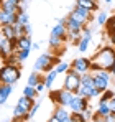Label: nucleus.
<instances>
[{"mask_svg":"<svg viewBox=\"0 0 115 122\" xmlns=\"http://www.w3.org/2000/svg\"><path fill=\"white\" fill-rule=\"evenodd\" d=\"M46 122H61V121H59V119H58L56 116L53 114V116H51V117H49V119H48V121H46Z\"/></svg>","mask_w":115,"mask_h":122,"instance_id":"obj_38","label":"nucleus"},{"mask_svg":"<svg viewBox=\"0 0 115 122\" xmlns=\"http://www.w3.org/2000/svg\"><path fill=\"white\" fill-rule=\"evenodd\" d=\"M64 25H66V30H67V31H82V28H84L79 21L72 20L71 17L64 18Z\"/></svg>","mask_w":115,"mask_h":122,"instance_id":"obj_17","label":"nucleus"},{"mask_svg":"<svg viewBox=\"0 0 115 122\" xmlns=\"http://www.w3.org/2000/svg\"><path fill=\"white\" fill-rule=\"evenodd\" d=\"M104 122H115V114H114V112L107 114V116L104 117Z\"/></svg>","mask_w":115,"mask_h":122,"instance_id":"obj_34","label":"nucleus"},{"mask_svg":"<svg viewBox=\"0 0 115 122\" xmlns=\"http://www.w3.org/2000/svg\"><path fill=\"white\" fill-rule=\"evenodd\" d=\"M25 50L28 51L33 50V40L28 35H21L15 40V51H25Z\"/></svg>","mask_w":115,"mask_h":122,"instance_id":"obj_13","label":"nucleus"},{"mask_svg":"<svg viewBox=\"0 0 115 122\" xmlns=\"http://www.w3.org/2000/svg\"><path fill=\"white\" fill-rule=\"evenodd\" d=\"M109 106H110V112H114V114H115V96L109 101Z\"/></svg>","mask_w":115,"mask_h":122,"instance_id":"obj_36","label":"nucleus"},{"mask_svg":"<svg viewBox=\"0 0 115 122\" xmlns=\"http://www.w3.org/2000/svg\"><path fill=\"white\" fill-rule=\"evenodd\" d=\"M58 63H59V56L56 55H49V53H41L36 61H35V64H33V68H35V71H41V73H48V71H51V69H54V66H56Z\"/></svg>","mask_w":115,"mask_h":122,"instance_id":"obj_3","label":"nucleus"},{"mask_svg":"<svg viewBox=\"0 0 115 122\" xmlns=\"http://www.w3.org/2000/svg\"><path fill=\"white\" fill-rule=\"evenodd\" d=\"M12 91H13V86L12 84H2L0 82V106H3L5 102L8 101Z\"/></svg>","mask_w":115,"mask_h":122,"instance_id":"obj_16","label":"nucleus"},{"mask_svg":"<svg viewBox=\"0 0 115 122\" xmlns=\"http://www.w3.org/2000/svg\"><path fill=\"white\" fill-rule=\"evenodd\" d=\"M69 68H71V64H67V63H58V64H56L58 74H61V73H66Z\"/></svg>","mask_w":115,"mask_h":122,"instance_id":"obj_29","label":"nucleus"},{"mask_svg":"<svg viewBox=\"0 0 115 122\" xmlns=\"http://www.w3.org/2000/svg\"><path fill=\"white\" fill-rule=\"evenodd\" d=\"M13 53H15V40H8L5 36H0V58L5 61Z\"/></svg>","mask_w":115,"mask_h":122,"instance_id":"obj_11","label":"nucleus"},{"mask_svg":"<svg viewBox=\"0 0 115 122\" xmlns=\"http://www.w3.org/2000/svg\"><path fill=\"white\" fill-rule=\"evenodd\" d=\"M67 38V30H66V25H64V18L59 21L58 25L53 26L51 30V35H49V45L53 48H58V46H62V43Z\"/></svg>","mask_w":115,"mask_h":122,"instance_id":"obj_4","label":"nucleus"},{"mask_svg":"<svg viewBox=\"0 0 115 122\" xmlns=\"http://www.w3.org/2000/svg\"><path fill=\"white\" fill-rule=\"evenodd\" d=\"M67 109H69L71 112H86V111L89 109V99L74 94V97H72V101H71V104H69Z\"/></svg>","mask_w":115,"mask_h":122,"instance_id":"obj_12","label":"nucleus"},{"mask_svg":"<svg viewBox=\"0 0 115 122\" xmlns=\"http://www.w3.org/2000/svg\"><path fill=\"white\" fill-rule=\"evenodd\" d=\"M114 31H115V30H114Z\"/></svg>","mask_w":115,"mask_h":122,"instance_id":"obj_43","label":"nucleus"},{"mask_svg":"<svg viewBox=\"0 0 115 122\" xmlns=\"http://www.w3.org/2000/svg\"><path fill=\"white\" fill-rule=\"evenodd\" d=\"M107 13H99V17H97V23L100 25V26H105V23H107Z\"/></svg>","mask_w":115,"mask_h":122,"instance_id":"obj_31","label":"nucleus"},{"mask_svg":"<svg viewBox=\"0 0 115 122\" xmlns=\"http://www.w3.org/2000/svg\"><path fill=\"white\" fill-rule=\"evenodd\" d=\"M17 53V56H18V60L23 63L25 60H28V56H30V53L31 51H28V50H25V51H15Z\"/></svg>","mask_w":115,"mask_h":122,"instance_id":"obj_30","label":"nucleus"},{"mask_svg":"<svg viewBox=\"0 0 115 122\" xmlns=\"http://www.w3.org/2000/svg\"><path fill=\"white\" fill-rule=\"evenodd\" d=\"M17 21H18L20 25H28V23H30V17H28V13L23 10V7L20 8L18 15H17Z\"/></svg>","mask_w":115,"mask_h":122,"instance_id":"obj_24","label":"nucleus"},{"mask_svg":"<svg viewBox=\"0 0 115 122\" xmlns=\"http://www.w3.org/2000/svg\"><path fill=\"white\" fill-rule=\"evenodd\" d=\"M53 114H54L61 122L64 121L66 117H69V116H71V112L67 111V107H62V106H56V109H54V112H53Z\"/></svg>","mask_w":115,"mask_h":122,"instance_id":"obj_21","label":"nucleus"},{"mask_svg":"<svg viewBox=\"0 0 115 122\" xmlns=\"http://www.w3.org/2000/svg\"><path fill=\"white\" fill-rule=\"evenodd\" d=\"M17 15L18 13H12V12H7V10H2L0 8V26L13 25L17 21Z\"/></svg>","mask_w":115,"mask_h":122,"instance_id":"obj_15","label":"nucleus"},{"mask_svg":"<svg viewBox=\"0 0 115 122\" xmlns=\"http://www.w3.org/2000/svg\"><path fill=\"white\" fill-rule=\"evenodd\" d=\"M109 38H110V43L115 46V31H110V33H109Z\"/></svg>","mask_w":115,"mask_h":122,"instance_id":"obj_37","label":"nucleus"},{"mask_svg":"<svg viewBox=\"0 0 115 122\" xmlns=\"http://www.w3.org/2000/svg\"><path fill=\"white\" fill-rule=\"evenodd\" d=\"M97 114H100L102 117H105L107 114H110V106H109V101H100L99 106H97Z\"/></svg>","mask_w":115,"mask_h":122,"instance_id":"obj_22","label":"nucleus"},{"mask_svg":"<svg viewBox=\"0 0 115 122\" xmlns=\"http://www.w3.org/2000/svg\"><path fill=\"white\" fill-rule=\"evenodd\" d=\"M8 2H12V3H13V5H21V0H8Z\"/></svg>","mask_w":115,"mask_h":122,"instance_id":"obj_40","label":"nucleus"},{"mask_svg":"<svg viewBox=\"0 0 115 122\" xmlns=\"http://www.w3.org/2000/svg\"><path fill=\"white\" fill-rule=\"evenodd\" d=\"M21 76V68L15 64H5L0 66V82L2 84H15Z\"/></svg>","mask_w":115,"mask_h":122,"instance_id":"obj_2","label":"nucleus"},{"mask_svg":"<svg viewBox=\"0 0 115 122\" xmlns=\"http://www.w3.org/2000/svg\"><path fill=\"white\" fill-rule=\"evenodd\" d=\"M38 109H39V104H38V102H35L33 107H31V111H30V117H35V114L38 112Z\"/></svg>","mask_w":115,"mask_h":122,"instance_id":"obj_33","label":"nucleus"},{"mask_svg":"<svg viewBox=\"0 0 115 122\" xmlns=\"http://www.w3.org/2000/svg\"><path fill=\"white\" fill-rule=\"evenodd\" d=\"M62 122H72V119H71V116H69V117H66V119H64Z\"/></svg>","mask_w":115,"mask_h":122,"instance_id":"obj_41","label":"nucleus"},{"mask_svg":"<svg viewBox=\"0 0 115 122\" xmlns=\"http://www.w3.org/2000/svg\"><path fill=\"white\" fill-rule=\"evenodd\" d=\"M23 31H25V35H28V36H31V31H33V28H31V25L28 23V25H25L23 26Z\"/></svg>","mask_w":115,"mask_h":122,"instance_id":"obj_35","label":"nucleus"},{"mask_svg":"<svg viewBox=\"0 0 115 122\" xmlns=\"http://www.w3.org/2000/svg\"><path fill=\"white\" fill-rule=\"evenodd\" d=\"M35 89H36V91H38V92H43V91H44V89H46V86H44V79H43V81H39L38 84H36V86H35Z\"/></svg>","mask_w":115,"mask_h":122,"instance_id":"obj_32","label":"nucleus"},{"mask_svg":"<svg viewBox=\"0 0 115 122\" xmlns=\"http://www.w3.org/2000/svg\"><path fill=\"white\" fill-rule=\"evenodd\" d=\"M71 68L82 76V74H86V73H91V69H92V61H91V58L81 56V58H76V60L71 63Z\"/></svg>","mask_w":115,"mask_h":122,"instance_id":"obj_10","label":"nucleus"},{"mask_svg":"<svg viewBox=\"0 0 115 122\" xmlns=\"http://www.w3.org/2000/svg\"><path fill=\"white\" fill-rule=\"evenodd\" d=\"M62 86H64L67 91H71L72 94H76L77 89H79V86H81V74H79L77 71H74L72 68H69V69L66 71Z\"/></svg>","mask_w":115,"mask_h":122,"instance_id":"obj_7","label":"nucleus"},{"mask_svg":"<svg viewBox=\"0 0 115 122\" xmlns=\"http://www.w3.org/2000/svg\"><path fill=\"white\" fill-rule=\"evenodd\" d=\"M69 17L72 18V20L79 21L82 26H86L89 21L92 20V12L91 10H87V8H82V7H74V10L69 13Z\"/></svg>","mask_w":115,"mask_h":122,"instance_id":"obj_9","label":"nucleus"},{"mask_svg":"<svg viewBox=\"0 0 115 122\" xmlns=\"http://www.w3.org/2000/svg\"><path fill=\"white\" fill-rule=\"evenodd\" d=\"M91 74L94 76V82H96V87L104 92L105 89H109L110 86V73L107 69H91Z\"/></svg>","mask_w":115,"mask_h":122,"instance_id":"obj_6","label":"nucleus"},{"mask_svg":"<svg viewBox=\"0 0 115 122\" xmlns=\"http://www.w3.org/2000/svg\"><path fill=\"white\" fill-rule=\"evenodd\" d=\"M43 79H44V78L39 74L38 71H33V73L30 74V78H28V86H33V87H35V86H36L39 81H43Z\"/></svg>","mask_w":115,"mask_h":122,"instance_id":"obj_23","label":"nucleus"},{"mask_svg":"<svg viewBox=\"0 0 115 122\" xmlns=\"http://www.w3.org/2000/svg\"><path fill=\"white\" fill-rule=\"evenodd\" d=\"M109 73H110L112 76H115V63L112 64V66H110V69H109Z\"/></svg>","mask_w":115,"mask_h":122,"instance_id":"obj_39","label":"nucleus"},{"mask_svg":"<svg viewBox=\"0 0 115 122\" xmlns=\"http://www.w3.org/2000/svg\"><path fill=\"white\" fill-rule=\"evenodd\" d=\"M0 33H2V36H5V38H8V40H17V38H18V36H17V31H15V28H13V25H5V26H2Z\"/></svg>","mask_w":115,"mask_h":122,"instance_id":"obj_18","label":"nucleus"},{"mask_svg":"<svg viewBox=\"0 0 115 122\" xmlns=\"http://www.w3.org/2000/svg\"><path fill=\"white\" fill-rule=\"evenodd\" d=\"M39 92L33 87V86H25V89H23V96H26V97H30V99H36V96H38Z\"/></svg>","mask_w":115,"mask_h":122,"instance_id":"obj_25","label":"nucleus"},{"mask_svg":"<svg viewBox=\"0 0 115 122\" xmlns=\"http://www.w3.org/2000/svg\"><path fill=\"white\" fill-rule=\"evenodd\" d=\"M104 2H105V3H110V2H112V0H104Z\"/></svg>","mask_w":115,"mask_h":122,"instance_id":"obj_42","label":"nucleus"},{"mask_svg":"<svg viewBox=\"0 0 115 122\" xmlns=\"http://www.w3.org/2000/svg\"><path fill=\"white\" fill-rule=\"evenodd\" d=\"M76 5L77 7H82V8H87L91 12H94V10L99 8L97 0H76Z\"/></svg>","mask_w":115,"mask_h":122,"instance_id":"obj_19","label":"nucleus"},{"mask_svg":"<svg viewBox=\"0 0 115 122\" xmlns=\"http://www.w3.org/2000/svg\"><path fill=\"white\" fill-rule=\"evenodd\" d=\"M56 78H58L56 68L46 73V76H44V86H46V89H51V87H53V82L56 81Z\"/></svg>","mask_w":115,"mask_h":122,"instance_id":"obj_20","label":"nucleus"},{"mask_svg":"<svg viewBox=\"0 0 115 122\" xmlns=\"http://www.w3.org/2000/svg\"><path fill=\"white\" fill-rule=\"evenodd\" d=\"M114 96H115V94H114V91H112V89H105V91L100 94V101H110Z\"/></svg>","mask_w":115,"mask_h":122,"instance_id":"obj_28","label":"nucleus"},{"mask_svg":"<svg viewBox=\"0 0 115 122\" xmlns=\"http://www.w3.org/2000/svg\"><path fill=\"white\" fill-rule=\"evenodd\" d=\"M92 69H110L115 63V46H104L91 58Z\"/></svg>","mask_w":115,"mask_h":122,"instance_id":"obj_1","label":"nucleus"},{"mask_svg":"<svg viewBox=\"0 0 115 122\" xmlns=\"http://www.w3.org/2000/svg\"><path fill=\"white\" fill-rule=\"evenodd\" d=\"M71 119L72 122H87V117L82 112H71Z\"/></svg>","mask_w":115,"mask_h":122,"instance_id":"obj_26","label":"nucleus"},{"mask_svg":"<svg viewBox=\"0 0 115 122\" xmlns=\"http://www.w3.org/2000/svg\"><path fill=\"white\" fill-rule=\"evenodd\" d=\"M33 104H35V99H30L26 96H21L18 99V102H17V106H15V109H13V117H23V116L30 114Z\"/></svg>","mask_w":115,"mask_h":122,"instance_id":"obj_8","label":"nucleus"},{"mask_svg":"<svg viewBox=\"0 0 115 122\" xmlns=\"http://www.w3.org/2000/svg\"><path fill=\"white\" fill-rule=\"evenodd\" d=\"M72 97H74V94H72L71 91H67L66 87L58 89V91H51V92H49V99L54 102L56 106H62V107H69Z\"/></svg>","mask_w":115,"mask_h":122,"instance_id":"obj_5","label":"nucleus"},{"mask_svg":"<svg viewBox=\"0 0 115 122\" xmlns=\"http://www.w3.org/2000/svg\"><path fill=\"white\" fill-rule=\"evenodd\" d=\"M91 40H92V30H91V28H87V26H84V28H82V36H81V41H79V45H77V48H79V51H81V53H86V51H87Z\"/></svg>","mask_w":115,"mask_h":122,"instance_id":"obj_14","label":"nucleus"},{"mask_svg":"<svg viewBox=\"0 0 115 122\" xmlns=\"http://www.w3.org/2000/svg\"><path fill=\"white\" fill-rule=\"evenodd\" d=\"M105 28H107V33H110V31H114V30H115V15H114V17H109V18H107Z\"/></svg>","mask_w":115,"mask_h":122,"instance_id":"obj_27","label":"nucleus"}]
</instances>
